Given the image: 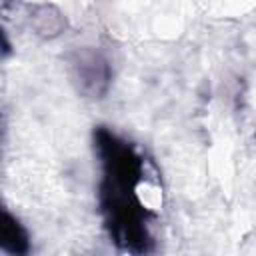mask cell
I'll list each match as a JSON object with an SVG mask.
<instances>
[{
  "instance_id": "1",
  "label": "cell",
  "mask_w": 256,
  "mask_h": 256,
  "mask_svg": "<svg viewBox=\"0 0 256 256\" xmlns=\"http://www.w3.org/2000/svg\"><path fill=\"white\" fill-rule=\"evenodd\" d=\"M6 218H8V216H6ZM2 238H4V246H8L12 252H22V250H26V236H24V232L20 230L18 222H14V220H10V218H8V224H4Z\"/></svg>"
}]
</instances>
